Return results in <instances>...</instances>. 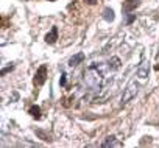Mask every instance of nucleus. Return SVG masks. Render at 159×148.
Masks as SVG:
<instances>
[{"instance_id":"nucleus-1","label":"nucleus","mask_w":159,"mask_h":148,"mask_svg":"<svg viewBox=\"0 0 159 148\" xmlns=\"http://www.w3.org/2000/svg\"><path fill=\"white\" fill-rule=\"evenodd\" d=\"M136 94H137V86H136V83H129V86L125 89V92H123V95H122V105H126L129 100H133V98L136 97Z\"/></svg>"},{"instance_id":"nucleus-2","label":"nucleus","mask_w":159,"mask_h":148,"mask_svg":"<svg viewBox=\"0 0 159 148\" xmlns=\"http://www.w3.org/2000/svg\"><path fill=\"white\" fill-rule=\"evenodd\" d=\"M45 80H47V65L42 64V65L38 69V72H36L33 83H34V86H42V84L45 83Z\"/></svg>"},{"instance_id":"nucleus-3","label":"nucleus","mask_w":159,"mask_h":148,"mask_svg":"<svg viewBox=\"0 0 159 148\" xmlns=\"http://www.w3.org/2000/svg\"><path fill=\"white\" fill-rule=\"evenodd\" d=\"M139 5H140V0H125V2H123V11L125 13H131Z\"/></svg>"},{"instance_id":"nucleus-4","label":"nucleus","mask_w":159,"mask_h":148,"mask_svg":"<svg viewBox=\"0 0 159 148\" xmlns=\"http://www.w3.org/2000/svg\"><path fill=\"white\" fill-rule=\"evenodd\" d=\"M56 39H58V28H56V27H53V28H52V31H50V33H47V36H45V42H47V44H55V42H56Z\"/></svg>"},{"instance_id":"nucleus-5","label":"nucleus","mask_w":159,"mask_h":148,"mask_svg":"<svg viewBox=\"0 0 159 148\" xmlns=\"http://www.w3.org/2000/svg\"><path fill=\"white\" fill-rule=\"evenodd\" d=\"M83 59H84V53H76L75 56H72L70 59H69V65H78L80 62H83Z\"/></svg>"},{"instance_id":"nucleus-6","label":"nucleus","mask_w":159,"mask_h":148,"mask_svg":"<svg viewBox=\"0 0 159 148\" xmlns=\"http://www.w3.org/2000/svg\"><path fill=\"white\" fill-rule=\"evenodd\" d=\"M103 19L108 20V22H112V20H114V11H112L111 8H106V10L103 11Z\"/></svg>"},{"instance_id":"nucleus-7","label":"nucleus","mask_w":159,"mask_h":148,"mask_svg":"<svg viewBox=\"0 0 159 148\" xmlns=\"http://www.w3.org/2000/svg\"><path fill=\"white\" fill-rule=\"evenodd\" d=\"M28 112L31 114V117H34V119H41V108H39V106H36V105L31 106Z\"/></svg>"},{"instance_id":"nucleus-8","label":"nucleus","mask_w":159,"mask_h":148,"mask_svg":"<svg viewBox=\"0 0 159 148\" xmlns=\"http://www.w3.org/2000/svg\"><path fill=\"white\" fill-rule=\"evenodd\" d=\"M114 145H120L119 142H116V137H114V136L106 137V140L103 142V146H114Z\"/></svg>"},{"instance_id":"nucleus-9","label":"nucleus","mask_w":159,"mask_h":148,"mask_svg":"<svg viewBox=\"0 0 159 148\" xmlns=\"http://www.w3.org/2000/svg\"><path fill=\"white\" fill-rule=\"evenodd\" d=\"M36 134H38L39 137H42V140H50V136H47V134H45L44 131H41V129H38Z\"/></svg>"},{"instance_id":"nucleus-10","label":"nucleus","mask_w":159,"mask_h":148,"mask_svg":"<svg viewBox=\"0 0 159 148\" xmlns=\"http://www.w3.org/2000/svg\"><path fill=\"white\" fill-rule=\"evenodd\" d=\"M137 75H139L140 78H147V75H148V72H147L145 69H140V70L137 72Z\"/></svg>"},{"instance_id":"nucleus-11","label":"nucleus","mask_w":159,"mask_h":148,"mask_svg":"<svg viewBox=\"0 0 159 148\" xmlns=\"http://www.w3.org/2000/svg\"><path fill=\"white\" fill-rule=\"evenodd\" d=\"M13 69H14L13 65H10V67H7V69H3V70H2V77H3V75H7V73H8V72H11Z\"/></svg>"},{"instance_id":"nucleus-12","label":"nucleus","mask_w":159,"mask_h":148,"mask_svg":"<svg viewBox=\"0 0 159 148\" xmlns=\"http://www.w3.org/2000/svg\"><path fill=\"white\" fill-rule=\"evenodd\" d=\"M112 62H114V64H112V69H119V65H120L119 62H120V61H119L117 58H114V59H112Z\"/></svg>"},{"instance_id":"nucleus-13","label":"nucleus","mask_w":159,"mask_h":148,"mask_svg":"<svg viewBox=\"0 0 159 148\" xmlns=\"http://www.w3.org/2000/svg\"><path fill=\"white\" fill-rule=\"evenodd\" d=\"M59 83H61V86H66V73H62V77H61Z\"/></svg>"},{"instance_id":"nucleus-14","label":"nucleus","mask_w":159,"mask_h":148,"mask_svg":"<svg viewBox=\"0 0 159 148\" xmlns=\"http://www.w3.org/2000/svg\"><path fill=\"white\" fill-rule=\"evenodd\" d=\"M98 2V0H86V3H89V5H95Z\"/></svg>"},{"instance_id":"nucleus-15","label":"nucleus","mask_w":159,"mask_h":148,"mask_svg":"<svg viewBox=\"0 0 159 148\" xmlns=\"http://www.w3.org/2000/svg\"><path fill=\"white\" fill-rule=\"evenodd\" d=\"M48 2H55V0H48Z\"/></svg>"}]
</instances>
